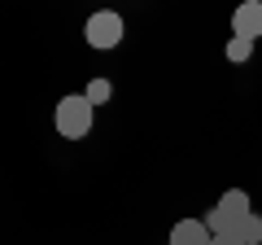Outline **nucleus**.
Here are the masks:
<instances>
[{"label":"nucleus","mask_w":262,"mask_h":245,"mask_svg":"<svg viewBox=\"0 0 262 245\" xmlns=\"http://www.w3.org/2000/svg\"><path fill=\"white\" fill-rule=\"evenodd\" d=\"M245 245H262V215L258 210L245 215Z\"/></svg>","instance_id":"0eeeda50"},{"label":"nucleus","mask_w":262,"mask_h":245,"mask_svg":"<svg viewBox=\"0 0 262 245\" xmlns=\"http://www.w3.org/2000/svg\"><path fill=\"white\" fill-rule=\"evenodd\" d=\"M96 122V105L88 101L83 92H70L57 101V132L66 136V140H83L88 132H92Z\"/></svg>","instance_id":"f257e3e1"},{"label":"nucleus","mask_w":262,"mask_h":245,"mask_svg":"<svg viewBox=\"0 0 262 245\" xmlns=\"http://www.w3.org/2000/svg\"><path fill=\"white\" fill-rule=\"evenodd\" d=\"M232 35L253 39V44H258V35H262V0H245V5H236V13H232Z\"/></svg>","instance_id":"7ed1b4c3"},{"label":"nucleus","mask_w":262,"mask_h":245,"mask_svg":"<svg viewBox=\"0 0 262 245\" xmlns=\"http://www.w3.org/2000/svg\"><path fill=\"white\" fill-rule=\"evenodd\" d=\"M249 53H253V39H241V35L227 39V62H245Z\"/></svg>","instance_id":"6e6552de"},{"label":"nucleus","mask_w":262,"mask_h":245,"mask_svg":"<svg viewBox=\"0 0 262 245\" xmlns=\"http://www.w3.org/2000/svg\"><path fill=\"white\" fill-rule=\"evenodd\" d=\"M249 210H253L249 193H245V189H227L223 197L214 201V210H210V215H214V219H241V215H249Z\"/></svg>","instance_id":"39448f33"},{"label":"nucleus","mask_w":262,"mask_h":245,"mask_svg":"<svg viewBox=\"0 0 262 245\" xmlns=\"http://www.w3.org/2000/svg\"><path fill=\"white\" fill-rule=\"evenodd\" d=\"M122 31H127V27H122V18L114 9H96L92 18H88L83 35H88V44H92V48H101V53H105V48H118L122 44Z\"/></svg>","instance_id":"f03ea898"},{"label":"nucleus","mask_w":262,"mask_h":245,"mask_svg":"<svg viewBox=\"0 0 262 245\" xmlns=\"http://www.w3.org/2000/svg\"><path fill=\"white\" fill-rule=\"evenodd\" d=\"M214 236H210L206 219H179L175 228H170V241L166 245H210Z\"/></svg>","instance_id":"20e7f679"},{"label":"nucleus","mask_w":262,"mask_h":245,"mask_svg":"<svg viewBox=\"0 0 262 245\" xmlns=\"http://www.w3.org/2000/svg\"><path fill=\"white\" fill-rule=\"evenodd\" d=\"M210 245H236V241H219V236H214V241H210Z\"/></svg>","instance_id":"1a4fd4ad"},{"label":"nucleus","mask_w":262,"mask_h":245,"mask_svg":"<svg viewBox=\"0 0 262 245\" xmlns=\"http://www.w3.org/2000/svg\"><path fill=\"white\" fill-rule=\"evenodd\" d=\"M83 96H88V101H92V105H105V101H110V96H114V84H110V79H92Z\"/></svg>","instance_id":"423d86ee"}]
</instances>
